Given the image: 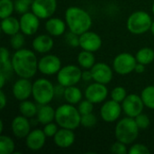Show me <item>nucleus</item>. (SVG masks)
Listing matches in <instances>:
<instances>
[{"label": "nucleus", "instance_id": "nucleus-11", "mask_svg": "<svg viewBox=\"0 0 154 154\" xmlns=\"http://www.w3.org/2000/svg\"><path fill=\"white\" fill-rule=\"evenodd\" d=\"M38 69L44 75H53L61 69V61L55 55H45L39 60Z\"/></svg>", "mask_w": 154, "mask_h": 154}, {"label": "nucleus", "instance_id": "nucleus-8", "mask_svg": "<svg viewBox=\"0 0 154 154\" xmlns=\"http://www.w3.org/2000/svg\"><path fill=\"white\" fill-rule=\"evenodd\" d=\"M137 64L136 58L132 54L124 52L118 54L113 62V68L115 71L120 75H126L134 70Z\"/></svg>", "mask_w": 154, "mask_h": 154}, {"label": "nucleus", "instance_id": "nucleus-3", "mask_svg": "<svg viewBox=\"0 0 154 154\" xmlns=\"http://www.w3.org/2000/svg\"><path fill=\"white\" fill-rule=\"evenodd\" d=\"M55 121L61 128L74 130L80 125L81 115L79 109L75 108L71 104H66L56 109Z\"/></svg>", "mask_w": 154, "mask_h": 154}, {"label": "nucleus", "instance_id": "nucleus-49", "mask_svg": "<svg viewBox=\"0 0 154 154\" xmlns=\"http://www.w3.org/2000/svg\"><path fill=\"white\" fill-rule=\"evenodd\" d=\"M3 132V121H0V133Z\"/></svg>", "mask_w": 154, "mask_h": 154}, {"label": "nucleus", "instance_id": "nucleus-28", "mask_svg": "<svg viewBox=\"0 0 154 154\" xmlns=\"http://www.w3.org/2000/svg\"><path fill=\"white\" fill-rule=\"evenodd\" d=\"M19 110H20V113L22 114V116L29 118V117H33L37 112H38V109L36 107V106L31 102V101H26V100H23L20 106H19Z\"/></svg>", "mask_w": 154, "mask_h": 154}, {"label": "nucleus", "instance_id": "nucleus-46", "mask_svg": "<svg viewBox=\"0 0 154 154\" xmlns=\"http://www.w3.org/2000/svg\"><path fill=\"white\" fill-rule=\"evenodd\" d=\"M55 88V96H61L64 95V91H65V87H63L62 85H59L57 87H54Z\"/></svg>", "mask_w": 154, "mask_h": 154}, {"label": "nucleus", "instance_id": "nucleus-20", "mask_svg": "<svg viewBox=\"0 0 154 154\" xmlns=\"http://www.w3.org/2000/svg\"><path fill=\"white\" fill-rule=\"evenodd\" d=\"M55 144L60 148H69L75 142V134L70 129L62 128L58 130L53 139Z\"/></svg>", "mask_w": 154, "mask_h": 154}, {"label": "nucleus", "instance_id": "nucleus-27", "mask_svg": "<svg viewBox=\"0 0 154 154\" xmlns=\"http://www.w3.org/2000/svg\"><path fill=\"white\" fill-rule=\"evenodd\" d=\"M136 60L139 63L147 65L154 60V51L151 48H143L136 53Z\"/></svg>", "mask_w": 154, "mask_h": 154}, {"label": "nucleus", "instance_id": "nucleus-7", "mask_svg": "<svg viewBox=\"0 0 154 154\" xmlns=\"http://www.w3.org/2000/svg\"><path fill=\"white\" fill-rule=\"evenodd\" d=\"M82 79V71L75 65H68L60 69L58 72L57 79L59 84L63 87L75 86Z\"/></svg>", "mask_w": 154, "mask_h": 154}, {"label": "nucleus", "instance_id": "nucleus-45", "mask_svg": "<svg viewBox=\"0 0 154 154\" xmlns=\"http://www.w3.org/2000/svg\"><path fill=\"white\" fill-rule=\"evenodd\" d=\"M6 105V98H5V93L3 90L0 91V108L1 109H4L5 106Z\"/></svg>", "mask_w": 154, "mask_h": 154}, {"label": "nucleus", "instance_id": "nucleus-12", "mask_svg": "<svg viewBox=\"0 0 154 154\" xmlns=\"http://www.w3.org/2000/svg\"><path fill=\"white\" fill-rule=\"evenodd\" d=\"M102 45L101 37L94 32H86L79 36V46L91 52L97 51Z\"/></svg>", "mask_w": 154, "mask_h": 154}, {"label": "nucleus", "instance_id": "nucleus-29", "mask_svg": "<svg viewBox=\"0 0 154 154\" xmlns=\"http://www.w3.org/2000/svg\"><path fill=\"white\" fill-rule=\"evenodd\" d=\"M141 97L147 107L154 109V86L146 87L143 91Z\"/></svg>", "mask_w": 154, "mask_h": 154}, {"label": "nucleus", "instance_id": "nucleus-23", "mask_svg": "<svg viewBox=\"0 0 154 154\" xmlns=\"http://www.w3.org/2000/svg\"><path fill=\"white\" fill-rule=\"evenodd\" d=\"M47 32L53 36H60L65 32V23L60 18H51L45 24Z\"/></svg>", "mask_w": 154, "mask_h": 154}, {"label": "nucleus", "instance_id": "nucleus-21", "mask_svg": "<svg viewBox=\"0 0 154 154\" xmlns=\"http://www.w3.org/2000/svg\"><path fill=\"white\" fill-rule=\"evenodd\" d=\"M53 40L50 35L42 34L37 36L32 41V48L35 51L39 53H46L49 52L53 47Z\"/></svg>", "mask_w": 154, "mask_h": 154}, {"label": "nucleus", "instance_id": "nucleus-9", "mask_svg": "<svg viewBox=\"0 0 154 154\" xmlns=\"http://www.w3.org/2000/svg\"><path fill=\"white\" fill-rule=\"evenodd\" d=\"M144 103L141 97L136 94H130L126 96L123 101V110L130 117H136L142 114L143 110Z\"/></svg>", "mask_w": 154, "mask_h": 154}, {"label": "nucleus", "instance_id": "nucleus-25", "mask_svg": "<svg viewBox=\"0 0 154 154\" xmlns=\"http://www.w3.org/2000/svg\"><path fill=\"white\" fill-rule=\"evenodd\" d=\"M63 97L69 104L75 105V104H78L81 100L82 93L79 90V88H78L77 87L70 86V87H67L65 88Z\"/></svg>", "mask_w": 154, "mask_h": 154}, {"label": "nucleus", "instance_id": "nucleus-40", "mask_svg": "<svg viewBox=\"0 0 154 154\" xmlns=\"http://www.w3.org/2000/svg\"><path fill=\"white\" fill-rule=\"evenodd\" d=\"M126 144H125L124 143L118 141L115 143L112 144L111 146V152L113 153L116 154H126L127 152V149H126Z\"/></svg>", "mask_w": 154, "mask_h": 154}, {"label": "nucleus", "instance_id": "nucleus-18", "mask_svg": "<svg viewBox=\"0 0 154 154\" xmlns=\"http://www.w3.org/2000/svg\"><path fill=\"white\" fill-rule=\"evenodd\" d=\"M11 128L14 135L18 138H24L30 134L31 125L27 117L23 116H19L12 121Z\"/></svg>", "mask_w": 154, "mask_h": 154}, {"label": "nucleus", "instance_id": "nucleus-4", "mask_svg": "<svg viewBox=\"0 0 154 154\" xmlns=\"http://www.w3.org/2000/svg\"><path fill=\"white\" fill-rule=\"evenodd\" d=\"M139 134V127L133 117L121 119L116 126V137L125 144L134 143Z\"/></svg>", "mask_w": 154, "mask_h": 154}, {"label": "nucleus", "instance_id": "nucleus-2", "mask_svg": "<svg viewBox=\"0 0 154 154\" xmlns=\"http://www.w3.org/2000/svg\"><path fill=\"white\" fill-rule=\"evenodd\" d=\"M65 18L69 31L79 35L88 32L92 24V19L88 13L78 6L69 7L66 10Z\"/></svg>", "mask_w": 154, "mask_h": 154}, {"label": "nucleus", "instance_id": "nucleus-38", "mask_svg": "<svg viewBox=\"0 0 154 154\" xmlns=\"http://www.w3.org/2000/svg\"><path fill=\"white\" fill-rule=\"evenodd\" d=\"M93 108H94V106H93V103L89 100H85V101H82L79 106V111L80 113L81 116L83 115H87V114H90L92 113L93 111Z\"/></svg>", "mask_w": 154, "mask_h": 154}, {"label": "nucleus", "instance_id": "nucleus-15", "mask_svg": "<svg viewBox=\"0 0 154 154\" xmlns=\"http://www.w3.org/2000/svg\"><path fill=\"white\" fill-rule=\"evenodd\" d=\"M90 70L93 75V79L96 82L106 85L108 84L113 79V71L106 63H97L90 69Z\"/></svg>", "mask_w": 154, "mask_h": 154}, {"label": "nucleus", "instance_id": "nucleus-44", "mask_svg": "<svg viewBox=\"0 0 154 154\" xmlns=\"http://www.w3.org/2000/svg\"><path fill=\"white\" fill-rule=\"evenodd\" d=\"M82 79L85 81H90L91 79H93L91 70H85L84 72H82Z\"/></svg>", "mask_w": 154, "mask_h": 154}, {"label": "nucleus", "instance_id": "nucleus-33", "mask_svg": "<svg viewBox=\"0 0 154 154\" xmlns=\"http://www.w3.org/2000/svg\"><path fill=\"white\" fill-rule=\"evenodd\" d=\"M127 94H126V90L125 88L123 87H116L115 88L112 92H111V97L113 100L117 101V102H123L125 100V98L126 97Z\"/></svg>", "mask_w": 154, "mask_h": 154}, {"label": "nucleus", "instance_id": "nucleus-41", "mask_svg": "<svg viewBox=\"0 0 154 154\" xmlns=\"http://www.w3.org/2000/svg\"><path fill=\"white\" fill-rule=\"evenodd\" d=\"M13 70H14V69H13V65H12V60H8L7 61L1 63V70H0V72L3 73L5 76L6 79L10 78Z\"/></svg>", "mask_w": 154, "mask_h": 154}, {"label": "nucleus", "instance_id": "nucleus-31", "mask_svg": "<svg viewBox=\"0 0 154 154\" xmlns=\"http://www.w3.org/2000/svg\"><path fill=\"white\" fill-rule=\"evenodd\" d=\"M14 4L11 0H0V17L1 19L10 16L14 11Z\"/></svg>", "mask_w": 154, "mask_h": 154}, {"label": "nucleus", "instance_id": "nucleus-22", "mask_svg": "<svg viewBox=\"0 0 154 154\" xmlns=\"http://www.w3.org/2000/svg\"><path fill=\"white\" fill-rule=\"evenodd\" d=\"M40 108L37 112V119L38 122L42 125H47L51 123L53 119H55V112L51 106L48 104L46 105H40Z\"/></svg>", "mask_w": 154, "mask_h": 154}, {"label": "nucleus", "instance_id": "nucleus-32", "mask_svg": "<svg viewBox=\"0 0 154 154\" xmlns=\"http://www.w3.org/2000/svg\"><path fill=\"white\" fill-rule=\"evenodd\" d=\"M34 0H16L14 2V9L19 14H25L29 11L30 7H32V5Z\"/></svg>", "mask_w": 154, "mask_h": 154}, {"label": "nucleus", "instance_id": "nucleus-16", "mask_svg": "<svg viewBox=\"0 0 154 154\" xmlns=\"http://www.w3.org/2000/svg\"><path fill=\"white\" fill-rule=\"evenodd\" d=\"M39 19L40 18L33 13L27 12L23 14L20 19V25L23 33L26 35L34 34L39 29V25H40Z\"/></svg>", "mask_w": 154, "mask_h": 154}, {"label": "nucleus", "instance_id": "nucleus-48", "mask_svg": "<svg viewBox=\"0 0 154 154\" xmlns=\"http://www.w3.org/2000/svg\"><path fill=\"white\" fill-rule=\"evenodd\" d=\"M5 79H6L5 76L3 73H1V72H0V88H4L5 83Z\"/></svg>", "mask_w": 154, "mask_h": 154}, {"label": "nucleus", "instance_id": "nucleus-1", "mask_svg": "<svg viewBox=\"0 0 154 154\" xmlns=\"http://www.w3.org/2000/svg\"><path fill=\"white\" fill-rule=\"evenodd\" d=\"M14 71L24 79L32 78L38 69V60L33 51L27 49L17 50L12 57Z\"/></svg>", "mask_w": 154, "mask_h": 154}, {"label": "nucleus", "instance_id": "nucleus-36", "mask_svg": "<svg viewBox=\"0 0 154 154\" xmlns=\"http://www.w3.org/2000/svg\"><path fill=\"white\" fill-rule=\"evenodd\" d=\"M134 120L139 127V129H146L150 126L151 121L148 116L144 114H140L136 117H134Z\"/></svg>", "mask_w": 154, "mask_h": 154}, {"label": "nucleus", "instance_id": "nucleus-5", "mask_svg": "<svg viewBox=\"0 0 154 154\" xmlns=\"http://www.w3.org/2000/svg\"><path fill=\"white\" fill-rule=\"evenodd\" d=\"M32 97L39 105L49 104L55 96V88L51 81L39 79L32 84Z\"/></svg>", "mask_w": 154, "mask_h": 154}, {"label": "nucleus", "instance_id": "nucleus-24", "mask_svg": "<svg viewBox=\"0 0 154 154\" xmlns=\"http://www.w3.org/2000/svg\"><path fill=\"white\" fill-rule=\"evenodd\" d=\"M1 28H2V31L5 34L12 36V35L17 33L19 32V30L21 29L20 21H18L14 17L8 16L6 18L2 19Z\"/></svg>", "mask_w": 154, "mask_h": 154}, {"label": "nucleus", "instance_id": "nucleus-47", "mask_svg": "<svg viewBox=\"0 0 154 154\" xmlns=\"http://www.w3.org/2000/svg\"><path fill=\"white\" fill-rule=\"evenodd\" d=\"M144 64H142V63H137L136 64V66H135V69H134V70L137 72V73H143V72H144V70H145V68H144Z\"/></svg>", "mask_w": 154, "mask_h": 154}, {"label": "nucleus", "instance_id": "nucleus-6", "mask_svg": "<svg viewBox=\"0 0 154 154\" xmlns=\"http://www.w3.org/2000/svg\"><path fill=\"white\" fill-rule=\"evenodd\" d=\"M152 18L146 12L137 11L132 14L127 19V29L134 34H143L152 27Z\"/></svg>", "mask_w": 154, "mask_h": 154}, {"label": "nucleus", "instance_id": "nucleus-37", "mask_svg": "<svg viewBox=\"0 0 154 154\" xmlns=\"http://www.w3.org/2000/svg\"><path fill=\"white\" fill-rule=\"evenodd\" d=\"M79 36L80 35H79V34L69 31L65 35L66 42L71 47H78V46H79Z\"/></svg>", "mask_w": 154, "mask_h": 154}, {"label": "nucleus", "instance_id": "nucleus-39", "mask_svg": "<svg viewBox=\"0 0 154 154\" xmlns=\"http://www.w3.org/2000/svg\"><path fill=\"white\" fill-rule=\"evenodd\" d=\"M128 152L130 154H148L150 153V150L147 146L141 143H137L132 146Z\"/></svg>", "mask_w": 154, "mask_h": 154}, {"label": "nucleus", "instance_id": "nucleus-30", "mask_svg": "<svg viewBox=\"0 0 154 154\" xmlns=\"http://www.w3.org/2000/svg\"><path fill=\"white\" fill-rule=\"evenodd\" d=\"M14 151V141L6 136H0V153L1 154H11Z\"/></svg>", "mask_w": 154, "mask_h": 154}, {"label": "nucleus", "instance_id": "nucleus-19", "mask_svg": "<svg viewBox=\"0 0 154 154\" xmlns=\"http://www.w3.org/2000/svg\"><path fill=\"white\" fill-rule=\"evenodd\" d=\"M46 134L44 131L41 129H35L26 136V146L32 151H39L41 150L46 142Z\"/></svg>", "mask_w": 154, "mask_h": 154}, {"label": "nucleus", "instance_id": "nucleus-10", "mask_svg": "<svg viewBox=\"0 0 154 154\" xmlns=\"http://www.w3.org/2000/svg\"><path fill=\"white\" fill-rule=\"evenodd\" d=\"M32 11L40 19L51 17L56 11V0H34L32 5Z\"/></svg>", "mask_w": 154, "mask_h": 154}, {"label": "nucleus", "instance_id": "nucleus-17", "mask_svg": "<svg viewBox=\"0 0 154 154\" xmlns=\"http://www.w3.org/2000/svg\"><path fill=\"white\" fill-rule=\"evenodd\" d=\"M13 94L14 97L20 101L26 100L32 94V84L28 79L21 78L13 87Z\"/></svg>", "mask_w": 154, "mask_h": 154}, {"label": "nucleus", "instance_id": "nucleus-26", "mask_svg": "<svg viewBox=\"0 0 154 154\" xmlns=\"http://www.w3.org/2000/svg\"><path fill=\"white\" fill-rule=\"evenodd\" d=\"M95 60L96 59L94 54L91 51H85V50L81 51L78 56L79 64L86 69H89L95 65V61H96Z\"/></svg>", "mask_w": 154, "mask_h": 154}, {"label": "nucleus", "instance_id": "nucleus-13", "mask_svg": "<svg viewBox=\"0 0 154 154\" xmlns=\"http://www.w3.org/2000/svg\"><path fill=\"white\" fill-rule=\"evenodd\" d=\"M107 88L104 84L96 82L89 85L85 92V97L93 104L101 103L107 97Z\"/></svg>", "mask_w": 154, "mask_h": 154}, {"label": "nucleus", "instance_id": "nucleus-34", "mask_svg": "<svg viewBox=\"0 0 154 154\" xmlns=\"http://www.w3.org/2000/svg\"><path fill=\"white\" fill-rule=\"evenodd\" d=\"M97 120L95 115H93L92 113L90 114H87V115H83L81 116V122L80 125L84 127L87 128H91L94 127L97 124Z\"/></svg>", "mask_w": 154, "mask_h": 154}, {"label": "nucleus", "instance_id": "nucleus-43", "mask_svg": "<svg viewBox=\"0 0 154 154\" xmlns=\"http://www.w3.org/2000/svg\"><path fill=\"white\" fill-rule=\"evenodd\" d=\"M9 60V51L6 48H1V63L5 62Z\"/></svg>", "mask_w": 154, "mask_h": 154}, {"label": "nucleus", "instance_id": "nucleus-42", "mask_svg": "<svg viewBox=\"0 0 154 154\" xmlns=\"http://www.w3.org/2000/svg\"><path fill=\"white\" fill-rule=\"evenodd\" d=\"M43 131H44V134H46L47 137H54V135L58 132V128H57V125L55 124L49 123V124L45 125Z\"/></svg>", "mask_w": 154, "mask_h": 154}, {"label": "nucleus", "instance_id": "nucleus-51", "mask_svg": "<svg viewBox=\"0 0 154 154\" xmlns=\"http://www.w3.org/2000/svg\"><path fill=\"white\" fill-rule=\"evenodd\" d=\"M152 11H153V14H154V4H153V5H152Z\"/></svg>", "mask_w": 154, "mask_h": 154}, {"label": "nucleus", "instance_id": "nucleus-14", "mask_svg": "<svg viewBox=\"0 0 154 154\" xmlns=\"http://www.w3.org/2000/svg\"><path fill=\"white\" fill-rule=\"evenodd\" d=\"M122 106H120L119 102L115 100H110L106 102L101 107V117L104 121L112 123L117 120L121 115Z\"/></svg>", "mask_w": 154, "mask_h": 154}, {"label": "nucleus", "instance_id": "nucleus-35", "mask_svg": "<svg viewBox=\"0 0 154 154\" xmlns=\"http://www.w3.org/2000/svg\"><path fill=\"white\" fill-rule=\"evenodd\" d=\"M24 42H25V40H24V37L23 34L17 32L14 35H12V38L10 40V43H11V46L14 49V50H20L22 49V47L24 45Z\"/></svg>", "mask_w": 154, "mask_h": 154}, {"label": "nucleus", "instance_id": "nucleus-50", "mask_svg": "<svg viewBox=\"0 0 154 154\" xmlns=\"http://www.w3.org/2000/svg\"><path fill=\"white\" fill-rule=\"evenodd\" d=\"M151 31H152V34L154 35V22H152V27H151Z\"/></svg>", "mask_w": 154, "mask_h": 154}]
</instances>
